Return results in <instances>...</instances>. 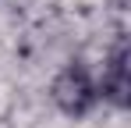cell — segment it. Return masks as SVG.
Returning a JSON list of instances; mask_svg holds the SVG:
<instances>
[{
    "label": "cell",
    "mask_w": 131,
    "mask_h": 128,
    "mask_svg": "<svg viewBox=\"0 0 131 128\" xmlns=\"http://www.w3.org/2000/svg\"><path fill=\"white\" fill-rule=\"evenodd\" d=\"M50 96H53V103L60 107L67 117L89 114V110L96 107V100H99V93H96V85H92V78H89V71L82 64H67L64 71L53 78Z\"/></svg>",
    "instance_id": "1"
},
{
    "label": "cell",
    "mask_w": 131,
    "mask_h": 128,
    "mask_svg": "<svg viewBox=\"0 0 131 128\" xmlns=\"http://www.w3.org/2000/svg\"><path fill=\"white\" fill-rule=\"evenodd\" d=\"M103 96L113 107H128L131 100V64H128V43H117L106 57L103 71Z\"/></svg>",
    "instance_id": "2"
}]
</instances>
